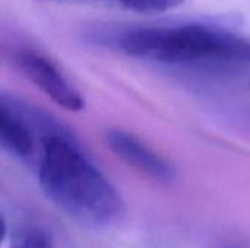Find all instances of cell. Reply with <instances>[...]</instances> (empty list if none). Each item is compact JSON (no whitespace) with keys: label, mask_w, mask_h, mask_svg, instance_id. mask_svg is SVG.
<instances>
[{"label":"cell","mask_w":250,"mask_h":248,"mask_svg":"<svg viewBox=\"0 0 250 248\" xmlns=\"http://www.w3.org/2000/svg\"><path fill=\"white\" fill-rule=\"evenodd\" d=\"M37 174L42 193L73 221L91 228L122 221L120 193L59 124L40 145Z\"/></svg>","instance_id":"obj_1"},{"label":"cell","mask_w":250,"mask_h":248,"mask_svg":"<svg viewBox=\"0 0 250 248\" xmlns=\"http://www.w3.org/2000/svg\"><path fill=\"white\" fill-rule=\"evenodd\" d=\"M116 45L125 54L173 66L250 64V39L207 22L130 28Z\"/></svg>","instance_id":"obj_2"},{"label":"cell","mask_w":250,"mask_h":248,"mask_svg":"<svg viewBox=\"0 0 250 248\" xmlns=\"http://www.w3.org/2000/svg\"><path fill=\"white\" fill-rule=\"evenodd\" d=\"M12 60L23 76L53 102L67 111L83 110L82 94L48 56L32 47H18L12 53Z\"/></svg>","instance_id":"obj_3"},{"label":"cell","mask_w":250,"mask_h":248,"mask_svg":"<svg viewBox=\"0 0 250 248\" xmlns=\"http://www.w3.org/2000/svg\"><path fill=\"white\" fill-rule=\"evenodd\" d=\"M105 140L113 153L136 171L161 183L176 180L177 172L173 165L135 134L122 129H110L105 133Z\"/></svg>","instance_id":"obj_4"},{"label":"cell","mask_w":250,"mask_h":248,"mask_svg":"<svg viewBox=\"0 0 250 248\" xmlns=\"http://www.w3.org/2000/svg\"><path fill=\"white\" fill-rule=\"evenodd\" d=\"M50 1H75L116 6L138 13H163L179 7L185 0H50Z\"/></svg>","instance_id":"obj_5"},{"label":"cell","mask_w":250,"mask_h":248,"mask_svg":"<svg viewBox=\"0 0 250 248\" xmlns=\"http://www.w3.org/2000/svg\"><path fill=\"white\" fill-rule=\"evenodd\" d=\"M9 248H53V238L41 227L25 225L13 231Z\"/></svg>","instance_id":"obj_6"}]
</instances>
